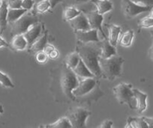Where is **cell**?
<instances>
[{"instance_id":"5bb4252c","label":"cell","mask_w":153,"mask_h":128,"mask_svg":"<svg viewBox=\"0 0 153 128\" xmlns=\"http://www.w3.org/2000/svg\"><path fill=\"white\" fill-rule=\"evenodd\" d=\"M134 95L137 102V110L139 113H142L146 110L147 95L137 89H133Z\"/></svg>"},{"instance_id":"cb8c5ba5","label":"cell","mask_w":153,"mask_h":128,"mask_svg":"<svg viewBox=\"0 0 153 128\" xmlns=\"http://www.w3.org/2000/svg\"><path fill=\"white\" fill-rule=\"evenodd\" d=\"M42 127L45 128H71L72 126L71 124L70 121L68 119L67 117L60 118L59 119L56 121V122L52 124H48L43 125Z\"/></svg>"},{"instance_id":"7c38bea8","label":"cell","mask_w":153,"mask_h":128,"mask_svg":"<svg viewBox=\"0 0 153 128\" xmlns=\"http://www.w3.org/2000/svg\"><path fill=\"white\" fill-rule=\"evenodd\" d=\"M71 27L75 31H86L91 29L85 13L81 12L78 16L68 21Z\"/></svg>"},{"instance_id":"2e32d148","label":"cell","mask_w":153,"mask_h":128,"mask_svg":"<svg viewBox=\"0 0 153 128\" xmlns=\"http://www.w3.org/2000/svg\"><path fill=\"white\" fill-rule=\"evenodd\" d=\"M10 46H11V49L14 50L21 51L26 49L29 45H28V42L25 38L24 35H17L12 38Z\"/></svg>"},{"instance_id":"5b68a950","label":"cell","mask_w":153,"mask_h":128,"mask_svg":"<svg viewBox=\"0 0 153 128\" xmlns=\"http://www.w3.org/2000/svg\"><path fill=\"white\" fill-rule=\"evenodd\" d=\"M38 22L39 20L36 15L27 11L15 22L10 23L11 26V35L14 37L17 35H23L31 26Z\"/></svg>"},{"instance_id":"52a82bcc","label":"cell","mask_w":153,"mask_h":128,"mask_svg":"<svg viewBox=\"0 0 153 128\" xmlns=\"http://www.w3.org/2000/svg\"><path fill=\"white\" fill-rule=\"evenodd\" d=\"M152 7L141 6L137 5L131 0H122V10L123 14L128 18L131 19L143 12L150 11Z\"/></svg>"},{"instance_id":"e575fe53","label":"cell","mask_w":153,"mask_h":128,"mask_svg":"<svg viewBox=\"0 0 153 128\" xmlns=\"http://www.w3.org/2000/svg\"><path fill=\"white\" fill-rule=\"evenodd\" d=\"M34 0H22L21 8L29 11L34 5Z\"/></svg>"},{"instance_id":"ab89813d","label":"cell","mask_w":153,"mask_h":128,"mask_svg":"<svg viewBox=\"0 0 153 128\" xmlns=\"http://www.w3.org/2000/svg\"><path fill=\"white\" fill-rule=\"evenodd\" d=\"M11 47L10 44H8V42L5 41L3 38L1 37V35H0V47Z\"/></svg>"},{"instance_id":"f546056e","label":"cell","mask_w":153,"mask_h":128,"mask_svg":"<svg viewBox=\"0 0 153 128\" xmlns=\"http://www.w3.org/2000/svg\"><path fill=\"white\" fill-rule=\"evenodd\" d=\"M139 28H149L153 26V18L149 17H146L141 19L138 22Z\"/></svg>"},{"instance_id":"277c9868","label":"cell","mask_w":153,"mask_h":128,"mask_svg":"<svg viewBox=\"0 0 153 128\" xmlns=\"http://www.w3.org/2000/svg\"><path fill=\"white\" fill-rule=\"evenodd\" d=\"M113 92L120 104H126L129 108L137 109V102L131 84L121 82L113 88Z\"/></svg>"},{"instance_id":"ee69618b","label":"cell","mask_w":153,"mask_h":128,"mask_svg":"<svg viewBox=\"0 0 153 128\" xmlns=\"http://www.w3.org/2000/svg\"><path fill=\"white\" fill-rule=\"evenodd\" d=\"M3 112H4L3 107H2V105H0V114H2V113H3Z\"/></svg>"},{"instance_id":"9c48e42d","label":"cell","mask_w":153,"mask_h":128,"mask_svg":"<svg viewBox=\"0 0 153 128\" xmlns=\"http://www.w3.org/2000/svg\"><path fill=\"white\" fill-rule=\"evenodd\" d=\"M98 77H89L83 78V79L79 81L78 85L73 90L74 96L76 97L82 96L85 95L89 91L92 90L95 87L96 84L99 82Z\"/></svg>"},{"instance_id":"603a6c76","label":"cell","mask_w":153,"mask_h":128,"mask_svg":"<svg viewBox=\"0 0 153 128\" xmlns=\"http://www.w3.org/2000/svg\"><path fill=\"white\" fill-rule=\"evenodd\" d=\"M81 11H79L74 6H68L65 7V9L63 11L62 19L64 21H70L71 20L78 16L81 13Z\"/></svg>"},{"instance_id":"d4e9b609","label":"cell","mask_w":153,"mask_h":128,"mask_svg":"<svg viewBox=\"0 0 153 128\" xmlns=\"http://www.w3.org/2000/svg\"><path fill=\"white\" fill-rule=\"evenodd\" d=\"M80 59V58L79 54L77 53L76 51H74V52H72L71 53H69L68 55H67V56L65 58L64 62L69 68L73 70V69L77 65Z\"/></svg>"},{"instance_id":"ba28073f","label":"cell","mask_w":153,"mask_h":128,"mask_svg":"<svg viewBox=\"0 0 153 128\" xmlns=\"http://www.w3.org/2000/svg\"><path fill=\"white\" fill-rule=\"evenodd\" d=\"M104 93L101 89L100 86V81L96 84L95 87L82 96L76 97L75 98V102L78 103L80 104H86V105H91L93 103L97 102L100 98L104 96Z\"/></svg>"},{"instance_id":"f6af8a7d","label":"cell","mask_w":153,"mask_h":128,"mask_svg":"<svg viewBox=\"0 0 153 128\" xmlns=\"http://www.w3.org/2000/svg\"><path fill=\"white\" fill-rule=\"evenodd\" d=\"M150 34H151L152 38V39H153V30H151V31H150Z\"/></svg>"},{"instance_id":"3957f363","label":"cell","mask_w":153,"mask_h":128,"mask_svg":"<svg viewBox=\"0 0 153 128\" xmlns=\"http://www.w3.org/2000/svg\"><path fill=\"white\" fill-rule=\"evenodd\" d=\"M125 60L120 55H115L107 58H99L101 77L109 81H113L121 76L123 64Z\"/></svg>"},{"instance_id":"1f68e13d","label":"cell","mask_w":153,"mask_h":128,"mask_svg":"<svg viewBox=\"0 0 153 128\" xmlns=\"http://www.w3.org/2000/svg\"><path fill=\"white\" fill-rule=\"evenodd\" d=\"M92 1V0H62V4L64 7L74 6L76 5L86 3V2Z\"/></svg>"},{"instance_id":"ffe728a7","label":"cell","mask_w":153,"mask_h":128,"mask_svg":"<svg viewBox=\"0 0 153 128\" xmlns=\"http://www.w3.org/2000/svg\"><path fill=\"white\" fill-rule=\"evenodd\" d=\"M121 30V27L117 26V25H111V26H108L109 37L107 39L113 46L116 47L118 44Z\"/></svg>"},{"instance_id":"484cf974","label":"cell","mask_w":153,"mask_h":128,"mask_svg":"<svg viewBox=\"0 0 153 128\" xmlns=\"http://www.w3.org/2000/svg\"><path fill=\"white\" fill-rule=\"evenodd\" d=\"M26 12H27V11L25 9H23V8H20V9H11V8H8V15H7V21L9 23H14V22L18 20L20 17H21Z\"/></svg>"},{"instance_id":"74e56055","label":"cell","mask_w":153,"mask_h":128,"mask_svg":"<svg viewBox=\"0 0 153 128\" xmlns=\"http://www.w3.org/2000/svg\"><path fill=\"white\" fill-rule=\"evenodd\" d=\"M146 123L148 125L149 128H153V118H149V117H143Z\"/></svg>"},{"instance_id":"4fadbf2b","label":"cell","mask_w":153,"mask_h":128,"mask_svg":"<svg viewBox=\"0 0 153 128\" xmlns=\"http://www.w3.org/2000/svg\"><path fill=\"white\" fill-rule=\"evenodd\" d=\"M41 32H42V25L41 23L38 22V23H35L33 26H31L24 34L25 38L26 39L28 42V45L32 44V43L40 36Z\"/></svg>"},{"instance_id":"d590c367","label":"cell","mask_w":153,"mask_h":128,"mask_svg":"<svg viewBox=\"0 0 153 128\" xmlns=\"http://www.w3.org/2000/svg\"><path fill=\"white\" fill-rule=\"evenodd\" d=\"M113 123L111 120L110 119H107V120L104 121L98 127H101V128H111L112 126H113Z\"/></svg>"},{"instance_id":"4dcf8cb0","label":"cell","mask_w":153,"mask_h":128,"mask_svg":"<svg viewBox=\"0 0 153 128\" xmlns=\"http://www.w3.org/2000/svg\"><path fill=\"white\" fill-rule=\"evenodd\" d=\"M48 58H49V55L46 53L45 52L42 51H39V52L36 53H35V59L38 61V63L40 64H45L48 61Z\"/></svg>"},{"instance_id":"b9f144b4","label":"cell","mask_w":153,"mask_h":128,"mask_svg":"<svg viewBox=\"0 0 153 128\" xmlns=\"http://www.w3.org/2000/svg\"><path fill=\"white\" fill-rule=\"evenodd\" d=\"M149 57L150 59L153 61V40L151 47H150L149 50Z\"/></svg>"},{"instance_id":"d6986e66","label":"cell","mask_w":153,"mask_h":128,"mask_svg":"<svg viewBox=\"0 0 153 128\" xmlns=\"http://www.w3.org/2000/svg\"><path fill=\"white\" fill-rule=\"evenodd\" d=\"M8 6L7 0H2L0 5V35L6 29L8 21H7V15H8Z\"/></svg>"},{"instance_id":"8d00e7d4","label":"cell","mask_w":153,"mask_h":128,"mask_svg":"<svg viewBox=\"0 0 153 128\" xmlns=\"http://www.w3.org/2000/svg\"><path fill=\"white\" fill-rule=\"evenodd\" d=\"M54 49H55V47H54L53 46H52V45L48 44H47L46 46H45V48H44L43 51H44V52L48 54V55H49V54L51 53V51L53 50Z\"/></svg>"},{"instance_id":"e0dca14e","label":"cell","mask_w":153,"mask_h":128,"mask_svg":"<svg viewBox=\"0 0 153 128\" xmlns=\"http://www.w3.org/2000/svg\"><path fill=\"white\" fill-rule=\"evenodd\" d=\"M74 72L78 76V78H89V77H96L89 69L86 67V64L83 63L81 59H80L77 65L73 69Z\"/></svg>"},{"instance_id":"8fae6325","label":"cell","mask_w":153,"mask_h":128,"mask_svg":"<svg viewBox=\"0 0 153 128\" xmlns=\"http://www.w3.org/2000/svg\"><path fill=\"white\" fill-rule=\"evenodd\" d=\"M76 41L81 43L98 42L100 41L97 29H89L86 31H75Z\"/></svg>"},{"instance_id":"9a60e30c","label":"cell","mask_w":153,"mask_h":128,"mask_svg":"<svg viewBox=\"0 0 153 128\" xmlns=\"http://www.w3.org/2000/svg\"><path fill=\"white\" fill-rule=\"evenodd\" d=\"M101 53L100 57H101V58H107L113 56V55H117L116 47L113 46L109 42L107 38H105L104 41H101Z\"/></svg>"},{"instance_id":"60d3db41","label":"cell","mask_w":153,"mask_h":128,"mask_svg":"<svg viewBox=\"0 0 153 128\" xmlns=\"http://www.w3.org/2000/svg\"><path fill=\"white\" fill-rule=\"evenodd\" d=\"M62 0H50V2H51V8H54L56 7V5L59 3V2H62Z\"/></svg>"},{"instance_id":"7a4b0ae2","label":"cell","mask_w":153,"mask_h":128,"mask_svg":"<svg viewBox=\"0 0 153 128\" xmlns=\"http://www.w3.org/2000/svg\"><path fill=\"white\" fill-rule=\"evenodd\" d=\"M76 51L80 55L86 67L96 77L101 78L99 58L101 55V41L98 42L81 43L77 41Z\"/></svg>"},{"instance_id":"f1b7e54d","label":"cell","mask_w":153,"mask_h":128,"mask_svg":"<svg viewBox=\"0 0 153 128\" xmlns=\"http://www.w3.org/2000/svg\"><path fill=\"white\" fill-rule=\"evenodd\" d=\"M0 83L6 88H14V85L10 78L6 74L0 71Z\"/></svg>"},{"instance_id":"7402d4cb","label":"cell","mask_w":153,"mask_h":128,"mask_svg":"<svg viewBox=\"0 0 153 128\" xmlns=\"http://www.w3.org/2000/svg\"><path fill=\"white\" fill-rule=\"evenodd\" d=\"M125 127L126 128H149L143 117H129Z\"/></svg>"},{"instance_id":"83f0119b","label":"cell","mask_w":153,"mask_h":128,"mask_svg":"<svg viewBox=\"0 0 153 128\" xmlns=\"http://www.w3.org/2000/svg\"><path fill=\"white\" fill-rule=\"evenodd\" d=\"M51 7V2H50V0H42V1L36 4V5H35V11L38 13L43 14V13L48 11Z\"/></svg>"},{"instance_id":"bcb514c9","label":"cell","mask_w":153,"mask_h":128,"mask_svg":"<svg viewBox=\"0 0 153 128\" xmlns=\"http://www.w3.org/2000/svg\"><path fill=\"white\" fill-rule=\"evenodd\" d=\"M2 0H0V5H1V3H2Z\"/></svg>"},{"instance_id":"ac0fdd59","label":"cell","mask_w":153,"mask_h":128,"mask_svg":"<svg viewBox=\"0 0 153 128\" xmlns=\"http://www.w3.org/2000/svg\"><path fill=\"white\" fill-rule=\"evenodd\" d=\"M92 2L96 7L98 14L104 15L113 9V3L110 0H92Z\"/></svg>"},{"instance_id":"8992f818","label":"cell","mask_w":153,"mask_h":128,"mask_svg":"<svg viewBox=\"0 0 153 128\" xmlns=\"http://www.w3.org/2000/svg\"><path fill=\"white\" fill-rule=\"evenodd\" d=\"M91 112L83 107H74L66 113L65 117L70 121L72 127H86V120L91 115Z\"/></svg>"},{"instance_id":"44dd1931","label":"cell","mask_w":153,"mask_h":128,"mask_svg":"<svg viewBox=\"0 0 153 128\" xmlns=\"http://www.w3.org/2000/svg\"><path fill=\"white\" fill-rule=\"evenodd\" d=\"M47 44V34H45L42 36L38 37L32 44L29 45V52L35 54L39 51H42Z\"/></svg>"},{"instance_id":"d6a6232c","label":"cell","mask_w":153,"mask_h":128,"mask_svg":"<svg viewBox=\"0 0 153 128\" xmlns=\"http://www.w3.org/2000/svg\"><path fill=\"white\" fill-rule=\"evenodd\" d=\"M8 8L11 9H20L21 8L22 0H7Z\"/></svg>"},{"instance_id":"4316f807","label":"cell","mask_w":153,"mask_h":128,"mask_svg":"<svg viewBox=\"0 0 153 128\" xmlns=\"http://www.w3.org/2000/svg\"><path fill=\"white\" fill-rule=\"evenodd\" d=\"M134 35L133 30L129 29L122 35L118 43H120V44L124 47H130L132 44V41H133Z\"/></svg>"},{"instance_id":"836d02e7","label":"cell","mask_w":153,"mask_h":128,"mask_svg":"<svg viewBox=\"0 0 153 128\" xmlns=\"http://www.w3.org/2000/svg\"><path fill=\"white\" fill-rule=\"evenodd\" d=\"M131 1L141 6L153 7V0H131Z\"/></svg>"},{"instance_id":"6da1fadb","label":"cell","mask_w":153,"mask_h":128,"mask_svg":"<svg viewBox=\"0 0 153 128\" xmlns=\"http://www.w3.org/2000/svg\"><path fill=\"white\" fill-rule=\"evenodd\" d=\"M50 91L57 103L74 102L73 90L78 85V76L65 62L58 64L50 70Z\"/></svg>"},{"instance_id":"7bdbcfd3","label":"cell","mask_w":153,"mask_h":128,"mask_svg":"<svg viewBox=\"0 0 153 128\" xmlns=\"http://www.w3.org/2000/svg\"><path fill=\"white\" fill-rule=\"evenodd\" d=\"M149 12H150V13H149V14L148 17H152V18H153V7H152V9L150 10Z\"/></svg>"},{"instance_id":"f35d334b","label":"cell","mask_w":153,"mask_h":128,"mask_svg":"<svg viewBox=\"0 0 153 128\" xmlns=\"http://www.w3.org/2000/svg\"><path fill=\"white\" fill-rule=\"evenodd\" d=\"M59 53L58 50H57L56 49H54L53 50L51 51V53L49 54V57L51 58H52V59H56V58H57L59 57Z\"/></svg>"},{"instance_id":"30bf717a","label":"cell","mask_w":153,"mask_h":128,"mask_svg":"<svg viewBox=\"0 0 153 128\" xmlns=\"http://www.w3.org/2000/svg\"><path fill=\"white\" fill-rule=\"evenodd\" d=\"M86 17L89 21V26H90L91 29H97L98 31H100L102 35L104 36V39L106 38V35L104 34V30L102 29V23L104 20V17L103 15L98 14V11L96 10L95 11H88V12L85 13Z\"/></svg>"}]
</instances>
